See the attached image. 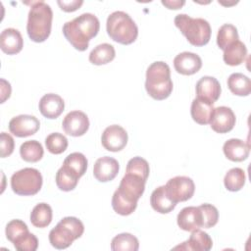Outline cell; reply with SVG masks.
<instances>
[{
    "label": "cell",
    "instance_id": "obj_11",
    "mask_svg": "<svg viewBox=\"0 0 251 251\" xmlns=\"http://www.w3.org/2000/svg\"><path fill=\"white\" fill-rule=\"evenodd\" d=\"M40 127L38 119L31 115H19L9 122V130L17 137L33 135Z\"/></svg>",
    "mask_w": 251,
    "mask_h": 251
},
{
    "label": "cell",
    "instance_id": "obj_42",
    "mask_svg": "<svg viewBox=\"0 0 251 251\" xmlns=\"http://www.w3.org/2000/svg\"><path fill=\"white\" fill-rule=\"evenodd\" d=\"M162 4L164 5V6H166L168 9H174V10H177V9H180L184 4H185V1H183V0H181V1H179V0H173V1H171V0H163L162 1Z\"/></svg>",
    "mask_w": 251,
    "mask_h": 251
},
{
    "label": "cell",
    "instance_id": "obj_20",
    "mask_svg": "<svg viewBox=\"0 0 251 251\" xmlns=\"http://www.w3.org/2000/svg\"><path fill=\"white\" fill-rule=\"evenodd\" d=\"M213 246L212 238L203 230L195 229L191 232L189 238L182 242L181 245L176 246L174 249L194 250V251H209Z\"/></svg>",
    "mask_w": 251,
    "mask_h": 251
},
{
    "label": "cell",
    "instance_id": "obj_2",
    "mask_svg": "<svg viewBox=\"0 0 251 251\" xmlns=\"http://www.w3.org/2000/svg\"><path fill=\"white\" fill-rule=\"evenodd\" d=\"M99 28L98 18L91 13H83L64 24L63 34L76 50L85 51L90 39L97 35Z\"/></svg>",
    "mask_w": 251,
    "mask_h": 251
},
{
    "label": "cell",
    "instance_id": "obj_36",
    "mask_svg": "<svg viewBox=\"0 0 251 251\" xmlns=\"http://www.w3.org/2000/svg\"><path fill=\"white\" fill-rule=\"evenodd\" d=\"M149 171H150L149 164L145 159L141 157H133L127 162L126 173L137 175L141 176L143 179L147 180L149 176Z\"/></svg>",
    "mask_w": 251,
    "mask_h": 251
},
{
    "label": "cell",
    "instance_id": "obj_9",
    "mask_svg": "<svg viewBox=\"0 0 251 251\" xmlns=\"http://www.w3.org/2000/svg\"><path fill=\"white\" fill-rule=\"evenodd\" d=\"M164 186L166 194L176 204L187 201L193 196L195 191L193 180L184 176H177L169 179Z\"/></svg>",
    "mask_w": 251,
    "mask_h": 251
},
{
    "label": "cell",
    "instance_id": "obj_28",
    "mask_svg": "<svg viewBox=\"0 0 251 251\" xmlns=\"http://www.w3.org/2000/svg\"><path fill=\"white\" fill-rule=\"evenodd\" d=\"M63 167L75 175L78 178L81 177L87 169V159L80 152H74L69 154L64 160Z\"/></svg>",
    "mask_w": 251,
    "mask_h": 251
},
{
    "label": "cell",
    "instance_id": "obj_39",
    "mask_svg": "<svg viewBox=\"0 0 251 251\" xmlns=\"http://www.w3.org/2000/svg\"><path fill=\"white\" fill-rule=\"evenodd\" d=\"M0 144H1V157L5 158L10 156L15 148V142L13 137L6 132H1L0 136Z\"/></svg>",
    "mask_w": 251,
    "mask_h": 251
},
{
    "label": "cell",
    "instance_id": "obj_19",
    "mask_svg": "<svg viewBox=\"0 0 251 251\" xmlns=\"http://www.w3.org/2000/svg\"><path fill=\"white\" fill-rule=\"evenodd\" d=\"M178 226L185 231H193L202 227V214L199 207L189 206L183 208L177 215Z\"/></svg>",
    "mask_w": 251,
    "mask_h": 251
},
{
    "label": "cell",
    "instance_id": "obj_37",
    "mask_svg": "<svg viewBox=\"0 0 251 251\" xmlns=\"http://www.w3.org/2000/svg\"><path fill=\"white\" fill-rule=\"evenodd\" d=\"M202 214V227L210 228L213 227L219 220L218 209L212 204H202L198 206Z\"/></svg>",
    "mask_w": 251,
    "mask_h": 251
},
{
    "label": "cell",
    "instance_id": "obj_1",
    "mask_svg": "<svg viewBox=\"0 0 251 251\" xmlns=\"http://www.w3.org/2000/svg\"><path fill=\"white\" fill-rule=\"evenodd\" d=\"M145 182L146 180L141 176L126 173L112 197L114 211L122 216L132 214L137 207L138 199L145 190Z\"/></svg>",
    "mask_w": 251,
    "mask_h": 251
},
{
    "label": "cell",
    "instance_id": "obj_8",
    "mask_svg": "<svg viewBox=\"0 0 251 251\" xmlns=\"http://www.w3.org/2000/svg\"><path fill=\"white\" fill-rule=\"evenodd\" d=\"M42 182L40 172L33 168L22 169L11 176L12 190L22 196L35 195L41 189Z\"/></svg>",
    "mask_w": 251,
    "mask_h": 251
},
{
    "label": "cell",
    "instance_id": "obj_5",
    "mask_svg": "<svg viewBox=\"0 0 251 251\" xmlns=\"http://www.w3.org/2000/svg\"><path fill=\"white\" fill-rule=\"evenodd\" d=\"M107 33L114 41L128 45L133 43L138 35V27L128 14L116 11L110 14L106 23Z\"/></svg>",
    "mask_w": 251,
    "mask_h": 251
},
{
    "label": "cell",
    "instance_id": "obj_12",
    "mask_svg": "<svg viewBox=\"0 0 251 251\" xmlns=\"http://www.w3.org/2000/svg\"><path fill=\"white\" fill-rule=\"evenodd\" d=\"M64 131L71 136H81L89 128V120L85 113L75 110L68 113L62 123Z\"/></svg>",
    "mask_w": 251,
    "mask_h": 251
},
{
    "label": "cell",
    "instance_id": "obj_33",
    "mask_svg": "<svg viewBox=\"0 0 251 251\" xmlns=\"http://www.w3.org/2000/svg\"><path fill=\"white\" fill-rule=\"evenodd\" d=\"M78 177L71 173L63 166L56 173V184L60 190L71 191L75 188L78 182Z\"/></svg>",
    "mask_w": 251,
    "mask_h": 251
},
{
    "label": "cell",
    "instance_id": "obj_23",
    "mask_svg": "<svg viewBox=\"0 0 251 251\" xmlns=\"http://www.w3.org/2000/svg\"><path fill=\"white\" fill-rule=\"evenodd\" d=\"M150 204L152 208L160 214H168L172 212L176 206V204L173 202L166 194L164 185L157 187L152 192L150 196Z\"/></svg>",
    "mask_w": 251,
    "mask_h": 251
},
{
    "label": "cell",
    "instance_id": "obj_16",
    "mask_svg": "<svg viewBox=\"0 0 251 251\" xmlns=\"http://www.w3.org/2000/svg\"><path fill=\"white\" fill-rule=\"evenodd\" d=\"M175 70L183 75H191L199 72L202 67L201 58L192 52H181L174 59Z\"/></svg>",
    "mask_w": 251,
    "mask_h": 251
},
{
    "label": "cell",
    "instance_id": "obj_26",
    "mask_svg": "<svg viewBox=\"0 0 251 251\" xmlns=\"http://www.w3.org/2000/svg\"><path fill=\"white\" fill-rule=\"evenodd\" d=\"M227 86L237 96H248L251 92L250 78L240 73H234L228 76Z\"/></svg>",
    "mask_w": 251,
    "mask_h": 251
},
{
    "label": "cell",
    "instance_id": "obj_40",
    "mask_svg": "<svg viewBox=\"0 0 251 251\" xmlns=\"http://www.w3.org/2000/svg\"><path fill=\"white\" fill-rule=\"evenodd\" d=\"M58 5L60 6L61 10H63L64 12H74V11H76L82 4H83V1L79 0H73V1H57Z\"/></svg>",
    "mask_w": 251,
    "mask_h": 251
},
{
    "label": "cell",
    "instance_id": "obj_35",
    "mask_svg": "<svg viewBox=\"0 0 251 251\" xmlns=\"http://www.w3.org/2000/svg\"><path fill=\"white\" fill-rule=\"evenodd\" d=\"M45 145L47 150L55 155L63 153L68 147V139L65 135L59 132L50 133L45 138Z\"/></svg>",
    "mask_w": 251,
    "mask_h": 251
},
{
    "label": "cell",
    "instance_id": "obj_17",
    "mask_svg": "<svg viewBox=\"0 0 251 251\" xmlns=\"http://www.w3.org/2000/svg\"><path fill=\"white\" fill-rule=\"evenodd\" d=\"M42 116L47 119H57L65 109V102L61 96L55 93L43 95L38 104Z\"/></svg>",
    "mask_w": 251,
    "mask_h": 251
},
{
    "label": "cell",
    "instance_id": "obj_7",
    "mask_svg": "<svg viewBox=\"0 0 251 251\" xmlns=\"http://www.w3.org/2000/svg\"><path fill=\"white\" fill-rule=\"evenodd\" d=\"M84 231L82 222L75 217H65L49 232V241L56 249L68 248Z\"/></svg>",
    "mask_w": 251,
    "mask_h": 251
},
{
    "label": "cell",
    "instance_id": "obj_3",
    "mask_svg": "<svg viewBox=\"0 0 251 251\" xmlns=\"http://www.w3.org/2000/svg\"><path fill=\"white\" fill-rule=\"evenodd\" d=\"M52 20L53 12L47 3L44 1L32 2L26 24L28 37L37 43L45 41L51 33Z\"/></svg>",
    "mask_w": 251,
    "mask_h": 251
},
{
    "label": "cell",
    "instance_id": "obj_22",
    "mask_svg": "<svg viewBox=\"0 0 251 251\" xmlns=\"http://www.w3.org/2000/svg\"><path fill=\"white\" fill-rule=\"evenodd\" d=\"M214 107L213 104L195 98L191 103L190 114L194 122L199 125H207L210 123L213 115Z\"/></svg>",
    "mask_w": 251,
    "mask_h": 251
},
{
    "label": "cell",
    "instance_id": "obj_14",
    "mask_svg": "<svg viewBox=\"0 0 251 251\" xmlns=\"http://www.w3.org/2000/svg\"><path fill=\"white\" fill-rule=\"evenodd\" d=\"M221 84L214 76H202L196 83V98L214 104L221 95Z\"/></svg>",
    "mask_w": 251,
    "mask_h": 251
},
{
    "label": "cell",
    "instance_id": "obj_31",
    "mask_svg": "<svg viewBox=\"0 0 251 251\" xmlns=\"http://www.w3.org/2000/svg\"><path fill=\"white\" fill-rule=\"evenodd\" d=\"M245 180V172L240 168H232L226 174L224 183L227 190L235 192L244 186Z\"/></svg>",
    "mask_w": 251,
    "mask_h": 251
},
{
    "label": "cell",
    "instance_id": "obj_30",
    "mask_svg": "<svg viewBox=\"0 0 251 251\" xmlns=\"http://www.w3.org/2000/svg\"><path fill=\"white\" fill-rule=\"evenodd\" d=\"M138 248V239L127 232L116 235L111 242V249L113 251H137Z\"/></svg>",
    "mask_w": 251,
    "mask_h": 251
},
{
    "label": "cell",
    "instance_id": "obj_21",
    "mask_svg": "<svg viewBox=\"0 0 251 251\" xmlns=\"http://www.w3.org/2000/svg\"><path fill=\"white\" fill-rule=\"evenodd\" d=\"M226 157L233 162H242L249 156V145L238 138H230L226 140L223 146Z\"/></svg>",
    "mask_w": 251,
    "mask_h": 251
},
{
    "label": "cell",
    "instance_id": "obj_41",
    "mask_svg": "<svg viewBox=\"0 0 251 251\" xmlns=\"http://www.w3.org/2000/svg\"><path fill=\"white\" fill-rule=\"evenodd\" d=\"M1 81V103H4L11 95V85L4 78L0 79Z\"/></svg>",
    "mask_w": 251,
    "mask_h": 251
},
{
    "label": "cell",
    "instance_id": "obj_18",
    "mask_svg": "<svg viewBox=\"0 0 251 251\" xmlns=\"http://www.w3.org/2000/svg\"><path fill=\"white\" fill-rule=\"evenodd\" d=\"M1 50L8 55H15L22 51L24 39L21 32L13 27L5 28L0 34Z\"/></svg>",
    "mask_w": 251,
    "mask_h": 251
},
{
    "label": "cell",
    "instance_id": "obj_24",
    "mask_svg": "<svg viewBox=\"0 0 251 251\" xmlns=\"http://www.w3.org/2000/svg\"><path fill=\"white\" fill-rule=\"evenodd\" d=\"M246 56L247 48L245 44L240 40H236L224 50L223 59L228 66H238L244 62Z\"/></svg>",
    "mask_w": 251,
    "mask_h": 251
},
{
    "label": "cell",
    "instance_id": "obj_15",
    "mask_svg": "<svg viewBox=\"0 0 251 251\" xmlns=\"http://www.w3.org/2000/svg\"><path fill=\"white\" fill-rule=\"evenodd\" d=\"M119 162L109 156H104L96 160L93 166V176L100 182L113 180L119 173Z\"/></svg>",
    "mask_w": 251,
    "mask_h": 251
},
{
    "label": "cell",
    "instance_id": "obj_32",
    "mask_svg": "<svg viewBox=\"0 0 251 251\" xmlns=\"http://www.w3.org/2000/svg\"><path fill=\"white\" fill-rule=\"evenodd\" d=\"M236 40H238V32L237 28L233 25L225 24L219 28L217 34V44L220 49L225 50Z\"/></svg>",
    "mask_w": 251,
    "mask_h": 251
},
{
    "label": "cell",
    "instance_id": "obj_25",
    "mask_svg": "<svg viewBox=\"0 0 251 251\" xmlns=\"http://www.w3.org/2000/svg\"><path fill=\"white\" fill-rule=\"evenodd\" d=\"M116 51L113 45L109 43H102L97 45L89 54V62L93 65L101 66L108 64L114 60Z\"/></svg>",
    "mask_w": 251,
    "mask_h": 251
},
{
    "label": "cell",
    "instance_id": "obj_34",
    "mask_svg": "<svg viewBox=\"0 0 251 251\" xmlns=\"http://www.w3.org/2000/svg\"><path fill=\"white\" fill-rule=\"evenodd\" d=\"M6 237L9 241L14 243L18 239L29 233L28 227L22 220H12L6 226Z\"/></svg>",
    "mask_w": 251,
    "mask_h": 251
},
{
    "label": "cell",
    "instance_id": "obj_38",
    "mask_svg": "<svg viewBox=\"0 0 251 251\" xmlns=\"http://www.w3.org/2000/svg\"><path fill=\"white\" fill-rule=\"evenodd\" d=\"M13 244L18 251H35L38 247V239L34 234L29 232Z\"/></svg>",
    "mask_w": 251,
    "mask_h": 251
},
{
    "label": "cell",
    "instance_id": "obj_4",
    "mask_svg": "<svg viewBox=\"0 0 251 251\" xmlns=\"http://www.w3.org/2000/svg\"><path fill=\"white\" fill-rule=\"evenodd\" d=\"M173 87L171 70L167 63L156 61L147 68L145 89L153 99L160 101L168 98Z\"/></svg>",
    "mask_w": 251,
    "mask_h": 251
},
{
    "label": "cell",
    "instance_id": "obj_27",
    "mask_svg": "<svg viewBox=\"0 0 251 251\" xmlns=\"http://www.w3.org/2000/svg\"><path fill=\"white\" fill-rule=\"evenodd\" d=\"M52 209L47 203H39L34 206L30 213V222L35 227L43 228L52 222Z\"/></svg>",
    "mask_w": 251,
    "mask_h": 251
},
{
    "label": "cell",
    "instance_id": "obj_13",
    "mask_svg": "<svg viewBox=\"0 0 251 251\" xmlns=\"http://www.w3.org/2000/svg\"><path fill=\"white\" fill-rule=\"evenodd\" d=\"M235 115L229 107L220 106L214 108L210 121L211 128L218 133H226L235 126Z\"/></svg>",
    "mask_w": 251,
    "mask_h": 251
},
{
    "label": "cell",
    "instance_id": "obj_29",
    "mask_svg": "<svg viewBox=\"0 0 251 251\" xmlns=\"http://www.w3.org/2000/svg\"><path fill=\"white\" fill-rule=\"evenodd\" d=\"M44 150L41 143L37 140L25 141L20 147V155L25 162L35 163L41 160Z\"/></svg>",
    "mask_w": 251,
    "mask_h": 251
},
{
    "label": "cell",
    "instance_id": "obj_10",
    "mask_svg": "<svg viewBox=\"0 0 251 251\" xmlns=\"http://www.w3.org/2000/svg\"><path fill=\"white\" fill-rule=\"evenodd\" d=\"M103 147L111 152L123 150L127 143V133L126 129L119 125L107 126L101 136Z\"/></svg>",
    "mask_w": 251,
    "mask_h": 251
},
{
    "label": "cell",
    "instance_id": "obj_6",
    "mask_svg": "<svg viewBox=\"0 0 251 251\" xmlns=\"http://www.w3.org/2000/svg\"><path fill=\"white\" fill-rule=\"evenodd\" d=\"M174 22L191 45L201 47L209 42L212 30L210 24L206 20L191 18L186 14H178Z\"/></svg>",
    "mask_w": 251,
    "mask_h": 251
}]
</instances>
